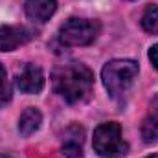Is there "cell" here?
I'll return each instance as SVG.
<instances>
[{"instance_id": "cell-1", "label": "cell", "mask_w": 158, "mask_h": 158, "mask_svg": "<svg viewBox=\"0 0 158 158\" xmlns=\"http://www.w3.org/2000/svg\"><path fill=\"white\" fill-rule=\"evenodd\" d=\"M53 90L68 103H81L88 99L92 86H94V74L88 66L81 63H68L61 64L52 74Z\"/></svg>"}, {"instance_id": "cell-2", "label": "cell", "mask_w": 158, "mask_h": 158, "mask_svg": "<svg viewBox=\"0 0 158 158\" xmlns=\"http://www.w3.org/2000/svg\"><path fill=\"white\" fill-rule=\"evenodd\" d=\"M138 76V63L132 59H114L103 66L101 79L110 96H121Z\"/></svg>"}, {"instance_id": "cell-3", "label": "cell", "mask_w": 158, "mask_h": 158, "mask_svg": "<svg viewBox=\"0 0 158 158\" xmlns=\"http://www.w3.org/2000/svg\"><path fill=\"white\" fill-rule=\"evenodd\" d=\"M94 151L103 158H121L127 155L129 145L121 138V127L116 121L101 123L94 131Z\"/></svg>"}, {"instance_id": "cell-4", "label": "cell", "mask_w": 158, "mask_h": 158, "mask_svg": "<svg viewBox=\"0 0 158 158\" xmlns=\"http://www.w3.org/2000/svg\"><path fill=\"white\" fill-rule=\"evenodd\" d=\"M99 22L88 19H70L59 30V39L64 46H86L99 35Z\"/></svg>"}, {"instance_id": "cell-5", "label": "cell", "mask_w": 158, "mask_h": 158, "mask_svg": "<svg viewBox=\"0 0 158 158\" xmlns=\"http://www.w3.org/2000/svg\"><path fill=\"white\" fill-rule=\"evenodd\" d=\"M31 39L26 26H0V52H13Z\"/></svg>"}, {"instance_id": "cell-6", "label": "cell", "mask_w": 158, "mask_h": 158, "mask_svg": "<svg viewBox=\"0 0 158 158\" xmlns=\"http://www.w3.org/2000/svg\"><path fill=\"white\" fill-rule=\"evenodd\" d=\"M17 86L24 94H37L44 86V74L39 66L35 64H26L22 72L17 77Z\"/></svg>"}, {"instance_id": "cell-7", "label": "cell", "mask_w": 158, "mask_h": 158, "mask_svg": "<svg viewBox=\"0 0 158 158\" xmlns=\"http://www.w3.org/2000/svg\"><path fill=\"white\" fill-rule=\"evenodd\" d=\"M85 131L79 125H70L63 136V155L66 158H79L83 155Z\"/></svg>"}, {"instance_id": "cell-8", "label": "cell", "mask_w": 158, "mask_h": 158, "mask_svg": "<svg viewBox=\"0 0 158 158\" xmlns=\"http://www.w3.org/2000/svg\"><path fill=\"white\" fill-rule=\"evenodd\" d=\"M57 9V0H24V11L31 20L46 22Z\"/></svg>"}, {"instance_id": "cell-9", "label": "cell", "mask_w": 158, "mask_h": 158, "mask_svg": "<svg viewBox=\"0 0 158 158\" xmlns=\"http://www.w3.org/2000/svg\"><path fill=\"white\" fill-rule=\"evenodd\" d=\"M142 138L145 143L158 142V96H155V99L151 101L149 114L142 123Z\"/></svg>"}, {"instance_id": "cell-10", "label": "cell", "mask_w": 158, "mask_h": 158, "mask_svg": "<svg viewBox=\"0 0 158 158\" xmlns=\"http://www.w3.org/2000/svg\"><path fill=\"white\" fill-rule=\"evenodd\" d=\"M40 123H42V114H40L37 109L30 107L26 109L22 114H20V119H19V132L22 136H30L33 134L35 131H39Z\"/></svg>"}, {"instance_id": "cell-11", "label": "cell", "mask_w": 158, "mask_h": 158, "mask_svg": "<svg viewBox=\"0 0 158 158\" xmlns=\"http://www.w3.org/2000/svg\"><path fill=\"white\" fill-rule=\"evenodd\" d=\"M142 28L147 33H158V6H149L142 15Z\"/></svg>"}, {"instance_id": "cell-12", "label": "cell", "mask_w": 158, "mask_h": 158, "mask_svg": "<svg viewBox=\"0 0 158 158\" xmlns=\"http://www.w3.org/2000/svg\"><path fill=\"white\" fill-rule=\"evenodd\" d=\"M9 99H11V85L6 74V68L0 64V107L9 103Z\"/></svg>"}, {"instance_id": "cell-13", "label": "cell", "mask_w": 158, "mask_h": 158, "mask_svg": "<svg viewBox=\"0 0 158 158\" xmlns=\"http://www.w3.org/2000/svg\"><path fill=\"white\" fill-rule=\"evenodd\" d=\"M149 59H151L153 66H155V68H158V44H155V46L149 50Z\"/></svg>"}, {"instance_id": "cell-14", "label": "cell", "mask_w": 158, "mask_h": 158, "mask_svg": "<svg viewBox=\"0 0 158 158\" xmlns=\"http://www.w3.org/2000/svg\"><path fill=\"white\" fill-rule=\"evenodd\" d=\"M147 158H158V153L156 155H151V156H147Z\"/></svg>"}, {"instance_id": "cell-15", "label": "cell", "mask_w": 158, "mask_h": 158, "mask_svg": "<svg viewBox=\"0 0 158 158\" xmlns=\"http://www.w3.org/2000/svg\"><path fill=\"white\" fill-rule=\"evenodd\" d=\"M0 158H9V156H4V155H0Z\"/></svg>"}]
</instances>
